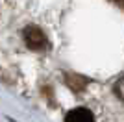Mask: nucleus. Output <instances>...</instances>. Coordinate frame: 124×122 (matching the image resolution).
<instances>
[{"label":"nucleus","instance_id":"3","mask_svg":"<svg viewBox=\"0 0 124 122\" xmlns=\"http://www.w3.org/2000/svg\"><path fill=\"white\" fill-rule=\"evenodd\" d=\"M115 94H117V96H119L120 100L124 102V78L115 83Z\"/></svg>","mask_w":124,"mask_h":122},{"label":"nucleus","instance_id":"2","mask_svg":"<svg viewBox=\"0 0 124 122\" xmlns=\"http://www.w3.org/2000/svg\"><path fill=\"white\" fill-rule=\"evenodd\" d=\"M65 122H94V117H93V113L89 109H85V107H76V109L67 113Z\"/></svg>","mask_w":124,"mask_h":122},{"label":"nucleus","instance_id":"4","mask_svg":"<svg viewBox=\"0 0 124 122\" xmlns=\"http://www.w3.org/2000/svg\"><path fill=\"white\" fill-rule=\"evenodd\" d=\"M113 2H115V4H117V6H120V8H122V9H124V0H113Z\"/></svg>","mask_w":124,"mask_h":122},{"label":"nucleus","instance_id":"1","mask_svg":"<svg viewBox=\"0 0 124 122\" xmlns=\"http://www.w3.org/2000/svg\"><path fill=\"white\" fill-rule=\"evenodd\" d=\"M22 37H24V43L28 45V48L31 50H43L46 46V35L41 28L37 26H28L22 31Z\"/></svg>","mask_w":124,"mask_h":122}]
</instances>
